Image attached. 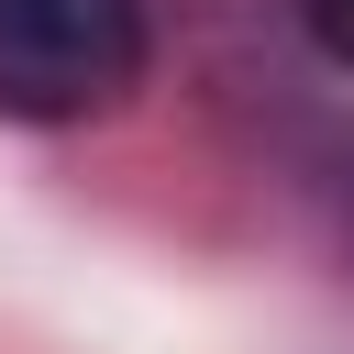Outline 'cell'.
Returning a JSON list of instances; mask_svg holds the SVG:
<instances>
[{
	"mask_svg": "<svg viewBox=\"0 0 354 354\" xmlns=\"http://www.w3.org/2000/svg\"><path fill=\"white\" fill-rule=\"evenodd\" d=\"M144 77V0H0V111L88 122Z\"/></svg>",
	"mask_w": 354,
	"mask_h": 354,
	"instance_id": "6da1fadb",
	"label": "cell"
},
{
	"mask_svg": "<svg viewBox=\"0 0 354 354\" xmlns=\"http://www.w3.org/2000/svg\"><path fill=\"white\" fill-rule=\"evenodd\" d=\"M299 11H310L321 55H343V66H354V0H299Z\"/></svg>",
	"mask_w": 354,
	"mask_h": 354,
	"instance_id": "7a4b0ae2",
	"label": "cell"
}]
</instances>
